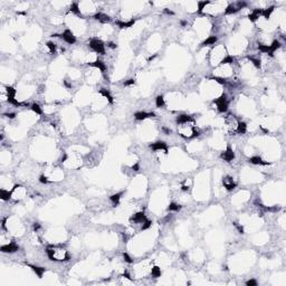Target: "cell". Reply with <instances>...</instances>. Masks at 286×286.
Here are the masks:
<instances>
[{
	"mask_svg": "<svg viewBox=\"0 0 286 286\" xmlns=\"http://www.w3.org/2000/svg\"><path fill=\"white\" fill-rule=\"evenodd\" d=\"M249 161L252 162L253 164H264V165H267V164H269L268 162H264L262 160V158H259V157H253L249 159Z\"/></svg>",
	"mask_w": 286,
	"mask_h": 286,
	"instance_id": "15",
	"label": "cell"
},
{
	"mask_svg": "<svg viewBox=\"0 0 286 286\" xmlns=\"http://www.w3.org/2000/svg\"><path fill=\"white\" fill-rule=\"evenodd\" d=\"M102 95H103L104 97H106L109 101H110V103H113V98H112V96L110 95V93L109 92L106 91V90H101V92H100Z\"/></svg>",
	"mask_w": 286,
	"mask_h": 286,
	"instance_id": "20",
	"label": "cell"
},
{
	"mask_svg": "<svg viewBox=\"0 0 286 286\" xmlns=\"http://www.w3.org/2000/svg\"><path fill=\"white\" fill-rule=\"evenodd\" d=\"M31 268H33V271H34L36 274L38 275L39 277H42L43 274H44V272H45V268H43V267H37V266H30Z\"/></svg>",
	"mask_w": 286,
	"mask_h": 286,
	"instance_id": "18",
	"label": "cell"
},
{
	"mask_svg": "<svg viewBox=\"0 0 286 286\" xmlns=\"http://www.w3.org/2000/svg\"><path fill=\"white\" fill-rule=\"evenodd\" d=\"M18 249H19V247L16 244H13V242H10V244L1 246V252L3 253H15L17 252Z\"/></svg>",
	"mask_w": 286,
	"mask_h": 286,
	"instance_id": "7",
	"label": "cell"
},
{
	"mask_svg": "<svg viewBox=\"0 0 286 286\" xmlns=\"http://www.w3.org/2000/svg\"><path fill=\"white\" fill-rule=\"evenodd\" d=\"M90 64H91V66H93V67H96L97 69H100L102 73H104L106 70L105 64H104L103 62H101V60H94V62H91Z\"/></svg>",
	"mask_w": 286,
	"mask_h": 286,
	"instance_id": "12",
	"label": "cell"
},
{
	"mask_svg": "<svg viewBox=\"0 0 286 286\" xmlns=\"http://www.w3.org/2000/svg\"><path fill=\"white\" fill-rule=\"evenodd\" d=\"M123 257H124V261H125L126 263H132V261H131V258H130V256L127 255V254H123Z\"/></svg>",
	"mask_w": 286,
	"mask_h": 286,
	"instance_id": "27",
	"label": "cell"
},
{
	"mask_svg": "<svg viewBox=\"0 0 286 286\" xmlns=\"http://www.w3.org/2000/svg\"><path fill=\"white\" fill-rule=\"evenodd\" d=\"M215 104H216L219 112H226L227 107H228V101H227L226 95H221L219 98L215 101Z\"/></svg>",
	"mask_w": 286,
	"mask_h": 286,
	"instance_id": "5",
	"label": "cell"
},
{
	"mask_svg": "<svg viewBox=\"0 0 286 286\" xmlns=\"http://www.w3.org/2000/svg\"><path fill=\"white\" fill-rule=\"evenodd\" d=\"M39 181L42 183H47L48 182V180H47V177H45V175H42L40 178H39Z\"/></svg>",
	"mask_w": 286,
	"mask_h": 286,
	"instance_id": "28",
	"label": "cell"
},
{
	"mask_svg": "<svg viewBox=\"0 0 286 286\" xmlns=\"http://www.w3.org/2000/svg\"><path fill=\"white\" fill-rule=\"evenodd\" d=\"M217 42V37L216 36H210L207 40H205L204 42V44L202 45L204 46H206V45H215V43Z\"/></svg>",
	"mask_w": 286,
	"mask_h": 286,
	"instance_id": "17",
	"label": "cell"
},
{
	"mask_svg": "<svg viewBox=\"0 0 286 286\" xmlns=\"http://www.w3.org/2000/svg\"><path fill=\"white\" fill-rule=\"evenodd\" d=\"M47 48L49 49V53L54 54V53H55V50H56V45H55V44H53V43H48V44H47Z\"/></svg>",
	"mask_w": 286,
	"mask_h": 286,
	"instance_id": "26",
	"label": "cell"
},
{
	"mask_svg": "<svg viewBox=\"0 0 286 286\" xmlns=\"http://www.w3.org/2000/svg\"><path fill=\"white\" fill-rule=\"evenodd\" d=\"M95 19H96V20H98V21H101V23H109V21L111 20V19H110V17H109L107 15L102 13V12L96 13V15H95Z\"/></svg>",
	"mask_w": 286,
	"mask_h": 286,
	"instance_id": "13",
	"label": "cell"
},
{
	"mask_svg": "<svg viewBox=\"0 0 286 286\" xmlns=\"http://www.w3.org/2000/svg\"><path fill=\"white\" fill-rule=\"evenodd\" d=\"M134 83H135V82H134V80H126L124 84H125V85H133Z\"/></svg>",
	"mask_w": 286,
	"mask_h": 286,
	"instance_id": "30",
	"label": "cell"
},
{
	"mask_svg": "<svg viewBox=\"0 0 286 286\" xmlns=\"http://www.w3.org/2000/svg\"><path fill=\"white\" fill-rule=\"evenodd\" d=\"M234 157H235V154H234V152H232V150L230 149V147L227 148V150L221 154V158L224 159L225 161H231L234 159Z\"/></svg>",
	"mask_w": 286,
	"mask_h": 286,
	"instance_id": "10",
	"label": "cell"
},
{
	"mask_svg": "<svg viewBox=\"0 0 286 286\" xmlns=\"http://www.w3.org/2000/svg\"><path fill=\"white\" fill-rule=\"evenodd\" d=\"M222 184H224V187H225L227 190H232V189L236 187V183L234 182V180H232L231 177H226V178H224Z\"/></svg>",
	"mask_w": 286,
	"mask_h": 286,
	"instance_id": "8",
	"label": "cell"
},
{
	"mask_svg": "<svg viewBox=\"0 0 286 286\" xmlns=\"http://www.w3.org/2000/svg\"><path fill=\"white\" fill-rule=\"evenodd\" d=\"M246 130H247V125H246L244 122H239L238 125H237L236 132L239 133V134H244V133H246Z\"/></svg>",
	"mask_w": 286,
	"mask_h": 286,
	"instance_id": "16",
	"label": "cell"
},
{
	"mask_svg": "<svg viewBox=\"0 0 286 286\" xmlns=\"http://www.w3.org/2000/svg\"><path fill=\"white\" fill-rule=\"evenodd\" d=\"M178 132H179V134L181 137H186V139H190V137H194L196 135H198V131L195 129L192 121L191 122H187V123H182V124H179V126H178Z\"/></svg>",
	"mask_w": 286,
	"mask_h": 286,
	"instance_id": "2",
	"label": "cell"
},
{
	"mask_svg": "<svg viewBox=\"0 0 286 286\" xmlns=\"http://www.w3.org/2000/svg\"><path fill=\"white\" fill-rule=\"evenodd\" d=\"M120 198H121V194H116V195H113L111 197V201L114 204V205H117L119 201H120Z\"/></svg>",
	"mask_w": 286,
	"mask_h": 286,
	"instance_id": "24",
	"label": "cell"
},
{
	"mask_svg": "<svg viewBox=\"0 0 286 286\" xmlns=\"http://www.w3.org/2000/svg\"><path fill=\"white\" fill-rule=\"evenodd\" d=\"M155 103H157V106L158 107H163L164 106V98L162 96H158L155 98Z\"/></svg>",
	"mask_w": 286,
	"mask_h": 286,
	"instance_id": "22",
	"label": "cell"
},
{
	"mask_svg": "<svg viewBox=\"0 0 286 286\" xmlns=\"http://www.w3.org/2000/svg\"><path fill=\"white\" fill-rule=\"evenodd\" d=\"M151 148H152V150H154L155 152H159V151H168L167 145H165L164 142H155V143L151 144Z\"/></svg>",
	"mask_w": 286,
	"mask_h": 286,
	"instance_id": "9",
	"label": "cell"
},
{
	"mask_svg": "<svg viewBox=\"0 0 286 286\" xmlns=\"http://www.w3.org/2000/svg\"><path fill=\"white\" fill-rule=\"evenodd\" d=\"M0 195H1V199H2V200H8V199L10 198L11 194H10L9 191H6V190L1 189V191H0Z\"/></svg>",
	"mask_w": 286,
	"mask_h": 286,
	"instance_id": "19",
	"label": "cell"
},
{
	"mask_svg": "<svg viewBox=\"0 0 286 286\" xmlns=\"http://www.w3.org/2000/svg\"><path fill=\"white\" fill-rule=\"evenodd\" d=\"M178 124H182V123H187V122H191L192 119L189 115H180L178 116Z\"/></svg>",
	"mask_w": 286,
	"mask_h": 286,
	"instance_id": "14",
	"label": "cell"
},
{
	"mask_svg": "<svg viewBox=\"0 0 286 286\" xmlns=\"http://www.w3.org/2000/svg\"><path fill=\"white\" fill-rule=\"evenodd\" d=\"M238 123H239V121L236 120V117L231 114L228 115L226 117V120H225V124H226V127L228 129L229 132H236Z\"/></svg>",
	"mask_w": 286,
	"mask_h": 286,
	"instance_id": "4",
	"label": "cell"
},
{
	"mask_svg": "<svg viewBox=\"0 0 286 286\" xmlns=\"http://www.w3.org/2000/svg\"><path fill=\"white\" fill-rule=\"evenodd\" d=\"M153 116H154L153 113H147V112H137L134 115V117L137 119V121H142V120H145L148 117H153Z\"/></svg>",
	"mask_w": 286,
	"mask_h": 286,
	"instance_id": "11",
	"label": "cell"
},
{
	"mask_svg": "<svg viewBox=\"0 0 286 286\" xmlns=\"http://www.w3.org/2000/svg\"><path fill=\"white\" fill-rule=\"evenodd\" d=\"M90 47L97 54H104L105 53V45H104V43L101 39H92L91 43H90Z\"/></svg>",
	"mask_w": 286,
	"mask_h": 286,
	"instance_id": "3",
	"label": "cell"
},
{
	"mask_svg": "<svg viewBox=\"0 0 286 286\" xmlns=\"http://www.w3.org/2000/svg\"><path fill=\"white\" fill-rule=\"evenodd\" d=\"M31 110L34 111L36 114H42V113H43V110L40 109V106H39L38 104H33V105H31Z\"/></svg>",
	"mask_w": 286,
	"mask_h": 286,
	"instance_id": "21",
	"label": "cell"
},
{
	"mask_svg": "<svg viewBox=\"0 0 286 286\" xmlns=\"http://www.w3.org/2000/svg\"><path fill=\"white\" fill-rule=\"evenodd\" d=\"M47 255L52 261H56V262H64V261H68L69 256L68 253L65 248L60 247V246H50L47 248Z\"/></svg>",
	"mask_w": 286,
	"mask_h": 286,
	"instance_id": "1",
	"label": "cell"
},
{
	"mask_svg": "<svg viewBox=\"0 0 286 286\" xmlns=\"http://www.w3.org/2000/svg\"><path fill=\"white\" fill-rule=\"evenodd\" d=\"M180 208H181L180 205L172 202V204H170V206H169V210L170 211H178V210H180Z\"/></svg>",
	"mask_w": 286,
	"mask_h": 286,
	"instance_id": "25",
	"label": "cell"
},
{
	"mask_svg": "<svg viewBox=\"0 0 286 286\" xmlns=\"http://www.w3.org/2000/svg\"><path fill=\"white\" fill-rule=\"evenodd\" d=\"M62 38L66 42V43H68V44H74L75 42H76V38H75V36L73 35V33L70 31V30H65L63 34H62Z\"/></svg>",
	"mask_w": 286,
	"mask_h": 286,
	"instance_id": "6",
	"label": "cell"
},
{
	"mask_svg": "<svg viewBox=\"0 0 286 286\" xmlns=\"http://www.w3.org/2000/svg\"><path fill=\"white\" fill-rule=\"evenodd\" d=\"M151 273H152V276H154V277H159L161 275V269L159 267H153L152 268V271H151Z\"/></svg>",
	"mask_w": 286,
	"mask_h": 286,
	"instance_id": "23",
	"label": "cell"
},
{
	"mask_svg": "<svg viewBox=\"0 0 286 286\" xmlns=\"http://www.w3.org/2000/svg\"><path fill=\"white\" fill-rule=\"evenodd\" d=\"M247 285H248V286H251V285H257V282H256V281H254V279H252V281H248V282H247Z\"/></svg>",
	"mask_w": 286,
	"mask_h": 286,
	"instance_id": "29",
	"label": "cell"
}]
</instances>
